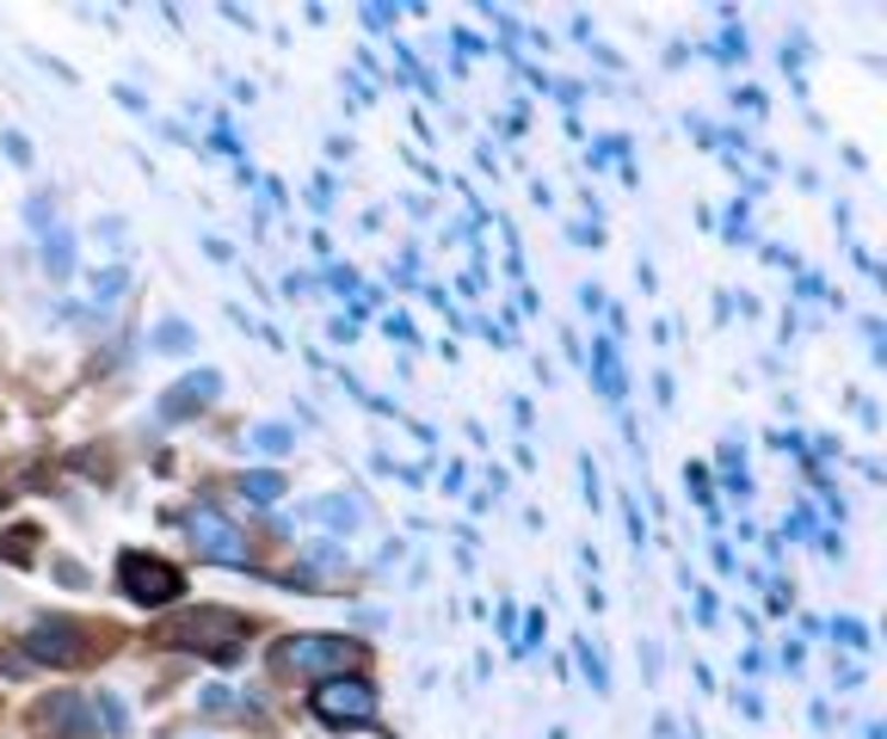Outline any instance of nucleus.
Returning a JSON list of instances; mask_svg holds the SVG:
<instances>
[{
  "label": "nucleus",
  "mask_w": 887,
  "mask_h": 739,
  "mask_svg": "<svg viewBox=\"0 0 887 739\" xmlns=\"http://www.w3.org/2000/svg\"><path fill=\"white\" fill-rule=\"evenodd\" d=\"M155 641L167 647H191V653H210V660H234L241 641H247V616L234 611H217V604H203V611H179L160 623Z\"/></svg>",
  "instance_id": "nucleus-1"
},
{
  "label": "nucleus",
  "mask_w": 887,
  "mask_h": 739,
  "mask_svg": "<svg viewBox=\"0 0 887 739\" xmlns=\"http://www.w3.org/2000/svg\"><path fill=\"white\" fill-rule=\"evenodd\" d=\"M106 647H111V629L75 623V616H37L25 629V660H44V665H87Z\"/></svg>",
  "instance_id": "nucleus-2"
},
{
  "label": "nucleus",
  "mask_w": 887,
  "mask_h": 739,
  "mask_svg": "<svg viewBox=\"0 0 887 739\" xmlns=\"http://www.w3.org/2000/svg\"><path fill=\"white\" fill-rule=\"evenodd\" d=\"M118 592H124L130 604H142V611H160V604H173L186 592V580H179V567L130 549V555H118Z\"/></svg>",
  "instance_id": "nucleus-3"
},
{
  "label": "nucleus",
  "mask_w": 887,
  "mask_h": 739,
  "mask_svg": "<svg viewBox=\"0 0 887 739\" xmlns=\"http://www.w3.org/2000/svg\"><path fill=\"white\" fill-rule=\"evenodd\" d=\"M278 660L290 672H352L364 660V641H345V635H290Z\"/></svg>",
  "instance_id": "nucleus-4"
},
{
  "label": "nucleus",
  "mask_w": 887,
  "mask_h": 739,
  "mask_svg": "<svg viewBox=\"0 0 887 739\" xmlns=\"http://www.w3.org/2000/svg\"><path fill=\"white\" fill-rule=\"evenodd\" d=\"M186 530H191V549H198V555H210V561H222V567H247V555H253L247 536L234 530L217 505H191Z\"/></svg>",
  "instance_id": "nucleus-5"
},
{
  "label": "nucleus",
  "mask_w": 887,
  "mask_h": 739,
  "mask_svg": "<svg viewBox=\"0 0 887 739\" xmlns=\"http://www.w3.org/2000/svg\"><path fill=\"white\" fill-rule=\"evenodd\" d=\"M314 715L328 727H358L376 715V691L364 678H328V684L314 691Z\"/></svg>",
  "instance_id": "nucleus-6"
},
{
  "label": "nucleus",
  "mask_w": 887,
  "mask_h": 739,
  "mask_svg": "<svg viewBox=\"0 0 887 739\" xmlns=\"http://www.w3.org/2000/svg\"><path fill=\"white\" fill-rule=\"evenodd\" d=\"M32 727L44 739H99L93 721H87V696H75V691L44 696V703L32 708Z\"/></svg>",
  "instance_id": "nucleus-7"
},
{
  "label": "nucleus",
  "mask_w": 887,
  "mask_h": 739,
  "mask_svg": "<svg viewBox=\"0 0 887 739\" xmlns=\"http://www.w3.org/2000/svg\"><path fill=\"white\" fill-rule=\"evenodd\" d=\"M222 394V377L217 370H198V377H186V382H173L167 389V401H160V419H186V413H203L210 401Z\"/></svg>",
  "instance_id": "nucleus-8"
},
{
  "label": "nucleus",
  "mask_w": 887,
  "mask_h": 739,
  "mask_svg": "<svg viewBox=\"0 0 887 739\" xmlns=\"http://www.w3.org/2000/svg\"><path fill=\"white\" fill-rule=\"evenodd\" d=\"M198 346V333L186 327V321H160L155 327V351H167V358H179V351H191Z\"/></svg>",
  "instance_id": "nucleus-9"
},
{
  "label": "nucleus",
  "mask_w": 887,
  "mask_h": 739,
  "mask_svg": "<svg viewBox=\"0 0 887 739\" xmlns=\"http://www.w3.org/2000/svg\"><path fill=\"white\" fill-rule=\"evenodd\" d=\"M247 444L259 450V457H284L296 438H290V425H253V438H247Z\"/></svg>",
  "instance_id": "nucleus-10"
},
{
  "label": "nucleus",
  "mask_w": 887,
  "mask_h": 739,
  "mask_svg": "<svg viewBox=\"0 0 887 739\" xmlns=\"http://www.w3.org/2000/svg\"><path fill=\"white\" fill-rule=\"evenodd\" d=\"M314 518H321V524H333V530H352V524H358L364 512H358L352 500H321V505H314Z\"/></svg>",
  "instance_id": "nucleus-11"
},
{
  "label": "nucleus",
  "mask_w": 887,
  "mask_h": 739,
  "mask_svg": "<svg viewBox=\"0 0 887 739\" xmlns=\"http://www.w3.org/2000/svg\"><path fill=\"white\" fill-rule=\"evenodd\" d=\"M44 266H49V278H68V271H75V253H68V235H49V240H44Z\"/></svg>",
  "instance_id": "nucleus-12"
},
{
  "label": "nucleus",
  "mask_w": 887,
  "mask_h": 739,
  "mask_svg": "<svg viewBox=\"0 0 887 739\" xmlns=\"http://www.w3.org/2000/svg\"><path fill=\"white\" fill-rule=\"evenodd\" d=\"M241 493H247L253 505H271L284 493V474H247V481H241Z\"/></svg>",
  "instance_id": "nucleus-13"
},
{
  "label": "nucleus",
  "mask_w": 887,
  "mask_h": 739,
  "mask_svg": "<svg viewBox=\"0 0 887 739\" xmlns=\"http://www.w3.org/2000/svg\"><path fill=\"white\" fill-rule=\"evenodd\" d=\"M32 542H37V530H7L0 536V555L7 561H32Z\"/></svg>",
  "instance_id": "nucleus-14"
},
{
  "label": "nucleus",
  "mask_w": 887,
  "mask_h": 739,
  "mask_svg": "<svg viewBox=\"0 0 887 739\" xmlns=\"http://www.w3.org/2000/svg\"><path fill=\"white\" fill-rule=\"evenodd\" d=\"M99 715H106V727H111V734H124V708H118V696H106V691H99Z\"/></svg>",
  "instance_id": "nucleus-15"
},
{
  "label": "nucleus",
  "mask_w": 887,
  "mask_h": 739,
  "mask_svg": "<svg viewBox=\"0 0 887 739\" xmlns=\"http://www.w3.org/2000/svg\"><path fill=\"white\" fill-rule=\"evenodd\" d=\"M49 573H56L63 585H87V567L80 561H49Z\"/></svg>",
  "instance_id": "nucleus-16"
},
{
  "label": "nucleus",
  "mask_w": 887,
  "mask_h": 739,
  "mask_svg": "<svg viewBox=\"0 0 887 739\" xmlns=\"http://www.w3.org/2000/svg\"><path fill=\"white\" fill-rule=\"evenodd\" d=\"M7 155H13V160H19V167H25V160H32V142L19 136V130H7Z\"/></svg>",
  "instance_id": "nucleus-17"
},
{
  "label": "nucleus",
  "mask_w": 887,
  "mask_h": 739,
  "mask_svg": "<svg viewBox=\"0 0 887 739\" xmlns=\"http://www.w3.org/2000/svg\"><path fill=\"white\" fill-rule=\"evenodd\" d=\"M118 290H124V271H106L99 278V302H118Z\"/></svg>",
  "instance_id": "nucleus-18"
}]
</instances>
